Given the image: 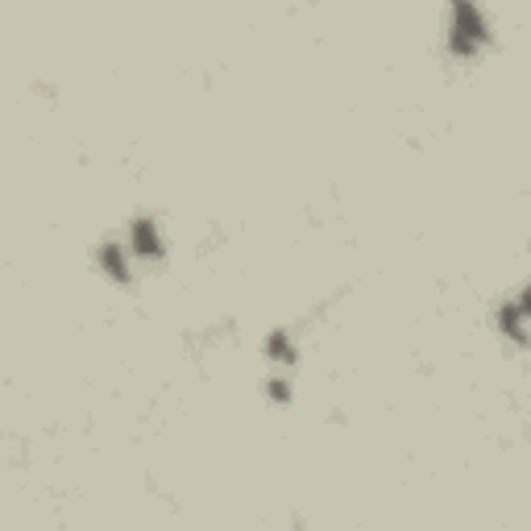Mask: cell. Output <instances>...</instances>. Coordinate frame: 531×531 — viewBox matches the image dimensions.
<instances>
[{
	"label": "cell",
	"instance_id": "6da1fadb",
	"mask_svg": "<svg viewBox=\"0 0 531 531\" xmlns=\"http://www.w3.org/2000/svg\"><path fill=\"white\" fill-rule=\"evenodd\" d=\"M453 42H457V50H465V54H473V46H482L486 42V21H482V13L469 5H457V25H453Z\"/></svg>",
	"mask_w": 531,
	"mask_h": 531
}]
</instances>
